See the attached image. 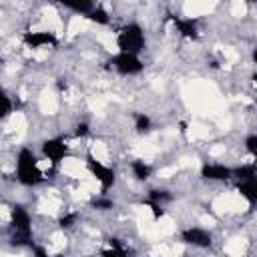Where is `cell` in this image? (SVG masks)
<instances>
[{
	"instance_id": "cell-1",
	"label": "cell",
	"mask_w": 257,
	"mask_h": 257,
	"mask_svg": "<svg viewBox=\"0 0 257 257\" xmlns=\"http://www.w3.org/2000/svg\"><path fill=\"white\" fill-rule=\"evenodd\" d=\"M10 245L12 247H34L32 219L22 205H14L10 213Z\"/></svg>"
},
{
	"instance_id": "cell-2",
	"label": "cell",
	"mask_w": 257,
	"mask_h": 257,
	"mask_svg": "<svg viewBox=\"0 0 257 257\" xmlns=\"http://www.w3.org/2000/svg\"><path fill=\"white\" fill-rule=\"evenodd\" d=\"M16 181L24 187H38L44 183V175L38 169V159L28 147H22L16 153Z\"/></svg>"
},
{
	"instance_id": "cell-3",
	"label": "cell",
	"mask_w": 257,
	"mask_h": 257,
	"mask_svg": "<svg viewBox=\"0 0 257 257\" xmlns=\"http://www.w3.org/2000/svg\"><path fill=\"white\" fill-rule=\"evenodd\" d=\"M147 36L145 30L139 22H126L118 32H116V48L118 52H131V54H141L145 50Z\"/></svg>"
},
{
	"instance_id": "cell-4",
	"label": "cell",
	"mask_w": 257,
	"mask_h": 257,
	"mask_svg": "<svg viewBox=\"0 0 257 257\" xmlns=\"http://www.w3.org/2000/svg\"><path fill=\"white\" fill-rule=\"evenodd\" d=\"M106 64H108V68H112L120 76H135V74H141L143 68H145L141 56L131 54V52H116L114 56L108 58Z\"/></svg>"
},
{
	"instance_id": "cell-5",
	"label": "cell",
	"mask_w": 257,
	"mask_h": 257,
	"mask_svg": "<svg viewBox=\"0 0 257 257\" xmlns=\"http://www.w3.org/2000/svg\"><path fill=\"white\" fill-rule=\"evenodd\" d=\"M84 167H86V171L98 181V185H100V189H102V193L104 191H108L110 187H114V183H116V173L108 167V165H104V163H100L94 155H86L84 157Z\"/></svg>"
},
{
	"instance_id": "cell-6",
	"label": "cell",
	"mask_w": 257,
	"mask_h": 257,
	"mask_svg": "<svg viewBox=\"0 0 257 257\" xmlns=\"http://www.w3.org/2000/svg\"><path fill=\"white\" fill-rule=\"evenodd\" d=\"M40 149H42V155L50 161L52 167H56L58 163H62V161L68 157V153H70V149H68V145H66V141H64L62 137L46 139Z\"/></svg>"
},
{
	"instance_id": "cell-7",
	"label": "cell",
	"mask_w": 257,
	"mask_h": 257,
	"mask_svg": "<svg viewBox=\"0 0 257 257\" xmlns=\"http://www.w3.org/2000/svg\"><path fill=\"white\" fill-rule=\"evenodd\" d=\"M181 241L197 249H209L213 245V235L203 227H187L181 231Z\"/></svg>"
},
{
	"instance_id": "cell-8",
	"label": "cell",
	"mask_w": 257,
	"mask_h": 257,
	"mask_svg": "<svg viewBox=\"0 0 257 257\" xmlns=\"http://www.w3.org/2000/svg\"><path fill=\"white\" fill-rule=\"evenodd\" d=\"M201 179L211 181V183H223L233 179V167H227L223 163H205L199 171Z\"/></svg>"
},
{
	"instance_id": "cell-9",
	"label": "cell",
	"mask_w": 257,
	"mask_h": 257,
	"mask_svg": "<svg viewBox=\"0 0 257 257\" xmlns=\"http://www.w3.org/2000/svg\"><path fill=\"white\" fill-rule=\"evenodd\" d=\"M22 42L28 48H46V46H56L58 38L54 32L48 30H30L22 34Z\"/></svg>"
},
{
	"instance_id": "cell-10",
	"label": "cell",
	"mask_w": 257,
	"mask_h": 257,
	"mask_svg": "<svg viewBox=\"0 0 257 257\" xmlns=\"http://www.w3.org/2000/svg\"><path fill=\"white\" fill-rule=\"evenodd\" d=\"M175 30L179 36L187 40H197L199 38V20L197 18H183V16H171Z\"/></svg>"
},
{
	"instance_id": "cell-11",
	"label": "cell",
	"mask_w": 257,
	"mask_h": 257,
	"mask_svg": "<svg viewBox=\"0 0 257 257\" xmlns=\"http://www.w3.org/2000/svg\"><path fill=\"white\" fill-rule=\"evenodd\" d=\"M237 193H239L249 205H257V177H253V179H249V181L237 183Z\"/></svg>"
},
{
	"instance_id": "cell-12",
	"label": "cell",
	"mask_w": 257,
	"mask_h": 257,
	"mask_svg": "<svg viewBox=\"0 0 257 257\" xmlns=\"http://www.w3.org/2000/svg\"><path fill=\"white\" fill-rule=\"evenodd\" d=\"M131 171H133V177H135L137 181H141V183H145V181L153 175V167H151L149 163H145L143 159H135V161L131 163Z\"/></svg>"
},
{
	"instance_id": "cell-13",
	"label": "cell",
	"mask_w": 257,
	"mask_h": 257,
	"mask_svg": "<svg viewBox=\"0 0 257 257\" xmlns=\"http://www.w3.org/2000/svg\"><path fill=\"white\" fill-rule=\"evenodd\" d=\"M173 201V193L167 189H151L147 195V205H167Z\"/></svg>"
},
{
	"instance_id": "cell-14",
	"label": "cell",
	"mask_w": 257,
	"mask_h": 257,
	"mask_svg": "<svg viewBox=\"0 0 257 257\" xmlns=\"http://www.w3.org/2000/svg\"><path fill=\"white\" fill-rule=\"evenodd\" d=\"M62 6L86 18V16L94 10V6H96V4H94V2H88V0H82V2H70V0H66V2H62Z\"/></svg>"
},
{
	"instance_id": "cell-15",
	"label": "cell",
	"mask_w": 257,
	"mask_h": 257,
	"mask_svg": "<svg viewBox=\"0 0 257 257\" xmlns=\"http://www.w3.org/2000/svg\"><path fill=\"white\" fill-rule=\"evenodd\" d=\"M253 177H257V167H255L253 163L233 167V179H237V183H241V181H249V179H253Z\"/></svg>"
},
{
	"instance_id": "cell-16",
	"label": "cell",
	"mask_w": 257,
	"mask_h": 257,
	"mask_svg": "<svg viewBox=\"0 0 257 257\" xmlns=\"http://www.w3.org/2000/svg\"><path fill=\"white\" fill-rule=\"evenodd\" d=\"M86 20H90V22H94V24H98V26H108V24H110V16H108V12L104 10V6H100V4L94 6V10L86 16Z\"/></svg>"
},
{
	"instance_id": "cell-17",
	"label": "cell",
	"mask_w": 257,
	"mask_h": 257,
	"mask_svg": "<svg viewBox=\"0 0 257 257\" xmlns=\"http://www.w3.org/2000/svg\"><path fill=\"white\" fill-rule=\"evenodd\" d=\"M133 118H135V131H137L139 135H147V133H151V128H153V120H151L149 114H145V112H135Z\"/></svg>"
},
{
	"instance_id": "cell-18",
	"label": "cell",
	"mask_w": 257,
	"mask_h": 257,
	"mask_svg": "<svg viewBox=\"0 0 257 257\" xmlns=\"http://www.w3.org/2000/svg\"><path fill=\"white\" fill-rule=\"evenodd\" d=\"M90 207L96 209V211H110V209H114V201L104 197V195H100V197L90 199Z\"/></svg>"
},
{
	"instance_id": "cell-19",
	"label": "cell",
	"mask_w": 257,
	"mask_h": 257,
	"mask_svg": "<svg viewBox=\"0 0 257 257\" xmlns=\"http://www.w3.org/2000/svg\"><path fill=\"white\" fill-rule=\"evenodd\" d=\"M100 257H126V251L120 247V243H116V239H110V247L100 251Z\"/></svg>"
},
{
	"instance_id": "cell-20",
	"label": "cell",
	"mask_w": 257,
	"mask_h": 257,
	"mask_svg": "<svg viewBox=\"0 0 257 257\" xmlns=\"http://www.w3.org/2000/svg\"><path fill=\"white\" fill-rule=\"evenodd\" d=\"M78 219V213H64L60 219H58V227L60 229H70Z\"/></svg>"
},
{
	"instance_id": "cell-21",
	"label": "cell",
	"mask_w": 257,
	"mask_h": 257,
	"mask_svg": "<svg viewBox=\"0 0 257 257\" xmlns=\"http://www.w3.org/2000/svg\"><path fill=\"white\" fill-rule=\"evenodd\" d=\"M243 145H245V151L253 157L257 153V135H247L245 141H243Z\"/></svg>"
},
{
	"instance_id": "cell-22",
	"label": "cell",
	"mask_w": 257,
	"mask_h": 257,
	"mask_svg": "<svg viewBox=\"0 0 257 257\" xmlns=\"http://www.w3.org/2000/svg\"><path fill=\"white\" fill-rule=\"evenodd\" d=\"M88 133H90V124H88V122H84V120H82V122H78V124H76V128H74V135H76L78 139H84Z\"/></svg>"
},
{
	"instance_id": "cell-23",
	"label": "cell",
	"mask_w": 257,
	"mask_h": 257,
	"mask_svg": "<svg viewBox=\"0 0 257 257\" xmlns=\"http://www.w3.org/2000/svg\"><path fill=\"white\" fill-rule=\"evenodd\" d=\"M10 114H12V100H10L8 94H4V96H2V116L6 118V116H10Z\"/></svg>"
},
{
	"instance_id": "cell-24",
	"label": "cell",
	"mask_w": 257,
	"mask_h": 257,
	"mask_svg": "<svg viewBox=\"0 0 257 257\" xmlns=\"http://www.w3.org/2000/svg\"><path fill=\"white\" fill-rule=\"evenodd\" d=\"M32 255H34V257H64V255H50V253H48L44 247H40V245H34V247H32Z\"/></svg>"
},
{
	"instance_id": "cell-25",
	"label": "cell",
	"mask_w": 257,
	"mask_h": 257,
	"mask_svg": "<svg viewBox=\"0 0 257 257\" xmlns=\"http://www.w3.org/2000/svg\"><path fill=\"white\" fill-rule=\"evenodd\" d=\"M151 207V211H153V219L155 221H159L161 217H165V207L163 205H149Z\"/></svg>"
},
{
	"instance_id": "cell-26",
	"label": "cell",
	"mask_w": 257,
	"mask_h": 257,
	"mask_svg": "<svg viewBox=\"0 0 257 257\" xmlns=\"http://www.w3.org/2000/svg\"><path fill=\"white\" fill-rule=\"evenodd\" d=\"M251 58H253V64L257 66V46L253 48V52H251Z\"/></svg>"
},
{
	"instance_id": "cell-27",
	"label": "cell",
	"mask_w": 257,
	"mask_h": 257,
	"mask_svg": "<svg viewBox=\"0 0 257 257\" xmlns=\"http://www.w3.org/2000/svg\"><path fill=\"white\" fill-rule=\"evenodd\" d=\"M251 80H253V82L257 84V72H253V76H251Z\"/></svg>"
},
{
	"instance_id": "cell-28",
	"label": "cell",
	"mask_w": 257,
	"mask_h": 257,
	"mask_svg": "<svg viewBox=\"0 0 257 257\" xmlns=\"http://www.w3.org/2000/svg\"><path fill=\"white\" fill-rule=\"evenodd\" d=\"M253 165H255V167H257V153H255V155H253Z\"/></svg>"
}]
</instances>
